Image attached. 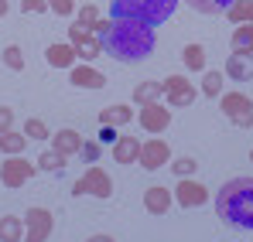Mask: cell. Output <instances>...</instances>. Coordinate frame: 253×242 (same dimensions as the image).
Wrapping results in <instances>:
<instances>
[{
    "label": "cell",
    "instance_id": "1",
    "mask_svg": "<svg viewBox=\"0 0 253 242\" xmlns=\"http://www.w3.org/2000/svg\"><path fill=\"white\" fill-rule=\"evenodd\" d=\"M92 35L99 38L103 51L117 62H140L154 51V28L140 24V21H126V17H110V21H96Z\"/></svg>",
    "mask_w": 253,
    "mask_h": 242
},
{
    "label": "cell",
    "instance_id": "2",
    "mask_svg": "<svg viewBox=\"0 0 253 242\" xmlns=\"http://www.w3.org/2000/svg\"><path fill=\"white\" fill-rule=\"evenodd\" d=\"M215 215L229 229H253V177H233L215 195Z\"/></svg>",
    "mask_w": 253,
    "mask_h": 242
},
{
    "label": "cell",
    "instance_id": "3",
    "mask_svg": "<svg viewBox=\"0 0 253 242\" xmlns=\"http://www.w3.org/2000/svg\"><path fill=\"white\" fill-rule=\"evenodd\" d=\"M110 7H113V17H126V21L158 28L174 14L178 0H110Z\"/></svg>",
    "mask_w": 253,
    "mask_h": 242
},
{
    "label": "cell",
    "instance_id": "4",
    "mask_svg": "<svg viewBox=\"0 0 253 242\" xmlns=\"http://www.w3.org/2000/svg\"><path fill=\"white\" fill-rule=\"evenodd\" d=\"M219 109L229 123H236L240 130H250L253 126V99L243 92H226L219 96Z\"/></svg>",
    "mask_w": 253,
    "mask_h": 242
},
{
    "label": "cell",
    "instance_id": "5",
    "mask_svg": "<svg viewBox=\"0 0 253 242\" xmlns=\"http://www.w3.org/2000/svg\"><path fill=\"white\" fill-rule=\"evenodd\" d=\"M72 195H92V198H110L113 195V181L99 164H89L85 174L72 184Z\"/></svg>",
    "mask_w": 253,
    "mask_h": 242
},
{
    "label": "cell",
    "instance_id": "6",
    "mask_svg": "<svg viewBox=\"0 0 253 242\" xmlns=\"http://www.w3.org/2000/svg\"><path fill=\"white\" fill-rule=\"evenodd\" d=\"M35 171H38V164H31L24 154H10L7 161L0 164V181H3V188H21L24 181H31L35 177Z\"/></svg>",
    "mask_w": 253,
    "mask_h": 242
},
{
    "label": "cell",
    "instance_id": "7",
    "mask_svg": "<svg viewBox=\"0 0 253 242\" xmlns=\"http://www.w3.org/2000/svg\"><path fill=\"white\" fill-rule=\"evenodd\" d=\"M55 229V218L48 208H28L24 211V239L28 242H44Z\"/></svg>",
    "mask_w": 253,
    "mask_h": 242
},
{
    "label": "cell",
    "instance_id": "8",
    "mask_svg": "<svg viewBox=\"0 0 253 242\" xmlns=\"http://www.w3.org/2000/svg\"><path fill=\"white\" fill-rule=\"evenodd\" d=\"M161 85H165V99H168L171 109H185V106L195 103V85L185 79V75H168Z\"/></svg>",
    "mask_w": 253,
    "mask_h": 242
},
{
    "label": "cell",
    "instance_id": "9",
    "mask_svg": "<svg viewBox=\"0 0 253 242\" xmlns=\"http://www.w3.org/2000/svg\"><path fill=\"white\" fill-rule=\"evenodd\" d=\"M168 157H171V147L154 133L151 140H144L140 143V154H137V164L144 167V171H158V167H165L168 164Z\"/></svg>",
    "mask_w": 253,
    "mask_h": 242
},
{
    "label": "cell",
    "instance_id": "10",
    "mask_svg": "<svg viewBox=\"0 0 253 242\" xmlns=\"http://www.w3.org/2000/svg\"><path fill=\"white\" fill-rule=\"evenodd\" d=\"M174 202L181 208H199V205L209 202V188L192 181V177H178V188H174Z\"/></svg>",
    "mask_w": 253,
    "mask_h": 242
},
{
    "label": "cell",
    "instance_id": "11",
    "mask_svg": "<svg viewBox=\"0 0 253 242\" xmlns=\"http://www.w3.org/2000/svg\"><path fill=\"white\" fill-rule=\"evenodd\" d=\"M137 123L144 126V133H165L171 126V109H165L161 103H151V106H140Z\"/></svg>",
    "mask_w": 253,
    "mask_h": 242
},
{
    "label": "cell",
    "instance_id": "12",
    "mask_svg": "<svg viewBox=\"0 0 253 242\" xmlns=\"http://www.w3.org/2000/svg\"><path fill=\"white\" fill-rule=\"evenodd\" d=\"M222 75H229L233 82H253V55H247V51H233V55L226 58Z\"/></svg>",
    "mask_w": 253,
    "mask_h": 242
},
{
    "label": "cell",
    "instance_id": "13",
    "mask_svg": "<svg viewBox=\"0 0 253 242\" xmlns=\"http://www.w3.org/2000/svg\"><path fill=\"white\" fill-rule=\"evenodd\" d=\"M83 133L79 130H72V126H65V130H58V133H51V147L58 150V154H65V157H76L79 150H83Z\"/></svg>",
    "mask_w": 253,
    "mask_h": 242
},
{
    "label": "cell",
    "instance_id": "14",
    "mask_svg": "<svg viewBox=\"0 0 253 242\" xmlns=\"http://www.w3.org/2000/svg\"><path fill=\"white\" fill-rule=\"evenodd\" d=\"M76 44L69 41V44H48V51H44V62L51 65V69H72L76 65Z\"/></svg>",
    "mask_w": 253,
    "mask_h": 242
},
{
    "label": "cell",
    "instance_id": "15",
    "mask_svg": "<svg viewBox=\"0 0 253 242\" xmlns=\"http://www.w3.org/2000/svg\"><path fill=\"white\" fill-rule=\"evenodd\" d=\"M69 72H72V85H79V89H103L106 85V75L92 65H72Z\"/></svg>",
    "mask_w": 253,
    "mask_h": 242
},
{
    "label": "cell",
    "instance_id": "16",
    "mask_svg": "<svg viewBox=\"0 0 253 242\" xmlns=\"http://www.w3.org/2000/svg\"><path fill=\"white\" fill-rule=\"evenodd\" d=\"M144 208H147L151 215H165L171 208V191L161 188V184H151V188L144 191Z\"/></svg>",
    "mask_w": 253,
    "mask_h": 242
},
{
    "label": "cell",
    "instance_id": "17",
    "mask_svg": "<svg viewBox=\"0 0 253 242\" xmlns=\"http://www.w3.org/2000/svg\"><path fill=\"white\" fill-rule=\"evenodd\" d=\"M137 154H140L137 137H117V143H113V161L117 164H137Z\"/></svg>",
    "mask_w": 253,
    "mask_h": 242
},
{
    "label": "cell",
    "instance_id": "18",
    "mask_svg": "<svg viewBox=\"0 0 253 242\" xmlns=\"http://www.w3.org/2000/svg\"><path fill=\"white\" fill-rule=\"evenodd\" d=\"M130 120H133V109H126L124 103L99 109V126H130Z\"/></svg>",
    "mask_w": 253,
    "mask_h": 242
},
{
    "label": "cell",
    "instance_id": "19",
    "mask_svg": "<svg viewBox=\"0 0 253 242\" xmlns=\"http://www.w3.org/2000/svg\"><path fill=\"white\" fill-rule=\"evenodd\" d=\"M21 239H24V218L3 215L0 218V242H21Z\"/></svg>",
    "mask_w": 253,
    "mask_h": 242
},
{
    "label": "cell",
    "instance_id": "20",
    "mask_svg": "<svg viewBox=\"0 0 253 242\" xmlns=\"http://www.w3.org/2000/svg\"><path fill=\"white\" fill-rule=\"evenodd\" d=\"M165 96V85L161 82H140L137 89H133V103L137 106H151V103H158Z\"/></svg>",
    "mask_w": 253,
    "mask_h": 242
},
{
    "label": "cell",
    "instance_id": "21",
    "mask_svg": "<svg viewBox=\"0 0 253 242\" xmlns=\"http://www.w3.org/2000/svg\"><path fill=\"white\" fill-rule=\"evenodd\" d=\"M181 58H185V69H192V72H206V65H209V58H206V48H202V44H185Z\"/></svg>",
    "mask_w": 253,
    "mask_h": 242
},
{
    "label": "cell",
    "instance_id": "22",
    "mask_svg": "<svg viewBox=\"0 0 253 242\" xmlns=\"http://www.w3.org/2000/svg\"><path fill=\"white\" fill-rule=\"evenodd\" d=\"M24 147H28V133H14V130H7V133H0V150L10 157V154H24Z\"/></svg>",
    "mask_w": 253,
    "mask_h": 242
},
{
    "label": "cell",
    "instance_id": "23",
    "mask_svg": "<svg viewBox=\"0 0 253 242\" xmlns=\"http://www.w3.org/2000/svg\"><path fill=\"white\" fill-rule=\"evenodd\" d=\"M226 17L233 24H253V0H233L229 10H226Z\"/></svg>",
    "mask_w": 253,
    "mask_h": 242
},
{
    "label": "cell",
    "instance_id": "24",
    "mask_svg": "<svg viewBox=\"0 0 253 242\" xmlns=\"http://www.w3.org/2000/svg\"><path fill=\"white\" fill-rule=\"evenodd\" d=\"M185 3H188L195 14H209V17H215V14H226L233 0H185Z\"/></svg>",
    "mask_w": 253,
    "mask_h": 242
},
{
    "label": "cell",
    "instance_id": "25",
    "mask_svg": "<svg viewBox=\"0 0 253 242\" xmlns=\"http://www.w3.org/2000/svg\"><path fill=\"white\" fill-rule=\"evenodd\" d=\"M233 51L253 55V24H236V31H233Z\"/></svg>",
    "mask_w": 253,
    "mask_h": 242
},
{
    "label": "cell",
    "instance_id": "26",
    "mask_svg": "<svg viewBox=\"0 0 253 242\" xmlns=\"http://www.w3.org/2000/svg\"><path fill=\"white\" fill-rule=\"evenodd\" d=\"M65 161H69V157H65V154H58V150L51 147V150H44L35 164H38L42 171H62V167H65Z\"/></svg>",
    "mask_w": 253,
    "mask_h": 242
},
{
    "label": "cell",
    "instance_id": "27",
    "mask_svg": "<svg viewBox=\"0 0 253 242\" xmlns=\"http://www.w3.org/2000/svg\"><path fill=\"white\" fill-rule=\"evenodd\" d=\"M222 79H226V75H222V72H206V75H202V92H206V96H209V99H215V96H222Z\"/></svg>",
    "mask_w": 253,
    "mask_h": 242
},
{
    "label": "cell",
    "instance_id": "28",
    "mask_svg": "<svg viewBox=\"0 0 253 242\" xmlns=\"http://www.w3.org/2000/svg\"><path fill=\"white\" fill-rule=\"evenodd\" d=\"M99 48H103V44H99V38H96V35H89V38H83L79 44H76V55H79L83 62H92V58L99 55Z\"/></svg>",
    "mask_w": 253,
    "mask_h": 242
},
{
    "label": "cell",
    "instance_id": "29",
    "mask_svg": "<svg viewBox=\"0 0 253 242\" xmlns=\"http://www.w3.org/2000/svg\"><path fill=\"white\" fill-rule=\"evenodd\" d=\"M24 133H28V140H48V137H51L48 123L38 120V116H31V120L24 123Z\"/></svg>",
    "mask_w": 253,
    "mask_h": 242
},
{
    "label": "cell",
    "instance_id": "30",
    "mask_svg": "<svg viewBox=\"0 0 253 242\" xmlns=\"http://www.w3.org/2000/svg\"><path fill=\"white\" fill-rule=\"evenodd\" d=\"M3 65L14 69V72H21V69H24V51H21L17 44H7V48H3Z\"/></svg>",
    "mask_w": 253,
    "mask_h": 242
},
{
    "label": "cell",
    "instance_id": "31",
    "mask_svg": "<svg viewBox=\"0 0 253 242\" xmlns=\"http://www.w3.org/2000/svg\"><path fill=\"white\" fill-rule=\"evenodd\" d=\"M171 171H174V177H192L199 171V161L195 157H178V161L171 164Z\"/></svg>",
    "mask_w": 253,
    "mask_h": 242
},
{
    "label": "cell",
    "instance_id": "32",
    "mask_svg": "<svg viewBox=\"0 0 253 242\" xmlns=\"http://www.w3.org/2000/svg\"><path fill=\"white\" fill-rule=\"evenodd\" d=\"M48 10L58 17H72L76 14V0H48Z\"/></svg>",
    "mask_w": 253,
    "mask_h": 242
},
{
    "label": "cell",
    "instance_id": "33",
    "mask_svg": "<svg viewBox=\"0 0 253 242\" xmlns=\"http://www.w3.org/2000/svg\"><path fill=\"white\" fill-rule=\"evenodd\" d=\"M79 21L92 28V24L99 21V7H96V3H83V7H79Z\"/></svg>",
    "mask_w": 253,
    "mask_h": 242
},
{
    "label": "cell",
    "instance_id": "34",
    "mask_svg": "<svg viewBox=\"0 0 253 242\" xmlns=\"http://www.w3.org/2000/svg\"><path fill=\"white\" fill-rule=\"evenodd\" d=\"M89 35H92V28H89V24H83V21H76V24L69 28V38H72V44H79V41L89 38Z\"/></svg>",
    "mask_w": 253,
    "mask_h": 242
},
{
    "label": "cell",
    "instance_id": "35",
    "mask_svg": "<svg viewBox=\"0 0 253 242\" xmlns=\"http://www.w3.org/2000/svg\"><path fill=\"white\" fill-rule=\"evenodd\" d=\"M79 154H83V161H85V164H96V161H99V143H96V140H85Z\"/></svg>",
    "mask_w": 253,
    "mask_h": 242
},
{
    "label": "cell",
    "instance_id": "36",
    "mask_svg": "<svg viewBox=\"0 0 253 242\" xmlns=\"http://www.w3.org/2000/svg\"><path fill=\"white\" fill-rule=\"evenodd\" d=\"M14 120H17V113H14L10 106H0V133L14 130Z\"/></svg>",
    "mask_w": 253,
    "mask_h": 242
},
{
    "label": "cell",
    "instance_id": "37",
    "mask_svg": "<svg viewBox=\"0 0 253 242\" xmlns=\"http://www.w3.org/2000/svg\"><path fill=\"white\" fill-rule=\"evenodd\" d=\"M44 7H48V0H21V10L24 14H42Z\"/></svg>",
    "mask_w": 253,
    "mask_h": 242
},
{
    "label": "cell",
    "instance_id": "38",
    "mask_svg": "<svg viewBox=\"0 0 253 242\" xmlns=\"http://www.w3.org/2000/svg\"><path fill=\"white\" fill-rule=\"evenodd\" d=\"M99 140L103 143H117V126H99Z\"/></svg>",
    "mask_w": 253,
    "mask_h": 242
},
{
    "label": "cell",
    "instance_id": "39",
    "mask_svg": "<svg viewBox=\"0 0 253 242\" xmlns=\"http://www.w3.org/2000/svg\"><path fill=\"white\" fill-rule=\"evenodd\" d=\"M7 10H10V3H7V0H0V17H7Z\"/></svg>",
    "mask_w": 253,
    "mask_h": 242
},
{
    "label": "cell",
    "instance_id": "40",
    "mask_svg": "<svg viewBox=\"0 0 253 242\" xmlns=\"http://www.w3.org/2000/svg\"><path fill=\"white\" fill-rule=\"evenodd\" d=\"M250 161H253V150H250Z\"/></svg>",
    "mask_w": 253,
    "mask_h": 242
},
{
    "label": "cell",
    "instance_id": "41",
    "mask_svg": "<svg viewBox=\"0 0 253 242\" xmlns=\"http://www.w3.org/2000/svg\"><path fill=\"white\" fill-rule=\"evenodd\" d=\"M92 3H96V0H92Z\"/></svg>",
    "mask_w": 253,
    "mask_h": 242
}]
</instances>
